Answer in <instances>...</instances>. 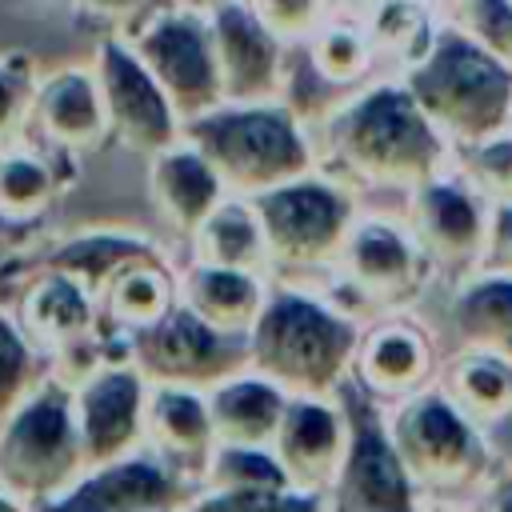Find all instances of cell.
I'll return each instance as SVG.
<instances>
[{
	"mask_svg": "<svg viewBox=\"0 0 512 512\" xmlns=\"http://www.w3.org/2000/svg\"><path fill=\"white\" fill-rule=\"evenodd\" d=\"M408 88L444 132H456L464 140H488L508 128L512 64L488 52L476 36L440 32L428 44V56L412 68Z\"/></svg>",
	"mask_w": 512,
	"mask_h": 512,
	"instance_id": "6da1fadb",
	"label": "cell"
},
{
	"mask_svg": "<svg viewBox=\"0 0 512 512\" xmlns=\"http://www.w3.org/2000/svg\"><path fill=\"white\" fill-rule=\"evenodd\" d=\"M332 144L348 168L368 180L412 184L440 164L436 120L420 108L412 88H372L332 120Z\"/></svg>",
	"mask_w": 512,
	"mask_h": 512,
	"instance_id": "7a4b0ae2",
	"label": "cell"
},
{
	"mask_svg": "<svg viewBox=\"0 0 512 512\" xmlns=\"http://www.w3.org/2000/svg\"><path fill=\"white\" fill-rule=\"evenodd\" d=\"M352 348L356 332L344 316L292 292L272 296L252 324V360L260 372L304 396L340 388Z\"/></svg>",
	"mask_w": 512,
	"mask_h": 512,
	"instance_id": "3957f363",
	"label": "cell"
},
{
	"mask_svg": "<svg viewBox=\"0 0 512 512\" xmlns=\"http://www.w3.org/2000/svg\"><path fill=\"white\" fill-rule=\"evenodd\" d=\"M192 120V144L216 164L220 180L240 192L260 196L284 180L304 176L308 168V144L284 108L252 100L228 112L208 108Z\"/></svg>",
	"mask_w": 512,
	"mask_h": 512,
	"instance_id": "277c9868",
	"label": "cell"
},
{
	"mask_svg": "<svg viewBox=\"0 0 512 512\" xmlns=\"http://www.w3.org/2000/svg\"><path fill=\"white\" fill-rule=\"evenodd\" d=\"M84 468L76 400L60 384L32 392L0 428V476L12 488H56Z\"/></svg>",
	"mask_w": 512,
	"mask_h": 512,
	"instance_id": "5b68a950",
	"label": "cell"
},
{
	"mask_svg": "<svg viewBox=\"0 0 512 512\" xmlns=\"http://www.w3.org/2000/svg\"><path fill=\"white\" fill-rule=\"evenodd\" d=\"M268 256L288 264L328 260L348 240V204L320 180H284L256 196Z\"/></svg>",
	"mask_w": 512,
	"mask_h": 512,
	"instance_id": "8992f818",
	"label": "cell"
},
{
	"mask_svg": "<svg viewBox=\"0 0 512 512\" xmlns=\"http://www.w3.org/2000/svg\"><path fill=\"white\" fill-rule=\"evenodd\" d=\"M344 412H348V448L340 464L336 504L344 508H404L412 504V472L400 456L396 436L384 432L376 408L368 404V384L356 388L340 380Z\"/></svg>",
	"mask_w": 512,
	"mask_h": 512,
	"instance_id": "52a82bcc",
	"label": "cell"
},
{
	"mask_svg": "<svg viewBox=\"0 0 512 512\" xmlns=\"http://www.w3.org/2000/svg\"><path fill=\"white\" fill-rule=\"evenodd\" d=\"M140 60L152 68L168 100L176 104L180 116H200L224 96V76H220V56H216V36L204 20L188 12H172L148 24L140 36Z\"/></svg>",
	"mask_w": 512,
	"mask_h": 512,
	"instance_id": "ba28073f",
	"label": "cell"
},
{
	"mask_svg": "<svg viewBox=\"0 0 512 512\" xmlns=\"http://www.w3.org/2000/svg\"><path fill=\"white\" fill-rule=\"evenodd\" d=\"M244 332L204 320L192 304L164 312L140 336V364L168 384H220L244 360Z\"/></svg>",
	"mask_w": 512,
	"mask_h": 512,
	"instance_id": "9c48e42d",
	"label": "cell"
},
{
	"mask_svg": "<svg viewBox=\"0 0 512 512\" xmlns=\"http://www.w3.org/2000/svg\"><path fill=\"white\" fill-rule=\"evenodd\" d=\"M400 456L420 484H460L480 468L476 436L464 408L444 396H420L396 420Z\"/></svg>",
	"mask_w": 512,
	"mask_h": 512,
	"instance_id": "30bf717a",
	"label": "cell"
},
{
	"mask_svg": "<svg viewBox=\"0 0 512 512\" xmlns=\"http://www.w3.org/2000/svg\"><path fill=\"white\" fill-rule=\"evenodd\" d=\"M100 92L108 108V124L136 148H168L176 140V104L140 60V52L124 44H104L100 52Z\"/></svg>",
	"mask_w": 512,
	"mask_h": 512,
	"instance_id": "8fae6325",
	"label": "cell"
},
{
	"mask_svg": "<svg viewBox=\"0 0 512 512\" xmlns=\"http://www.w3.org/2000/svg\"><path fill=\"white\" fill-rule=\"evenodd\" d=\"M224 96L236 104L264 100L280 80V36L264 24V16L240 0H224L212 16Z\"/></svg>",
	"mask_w": 512,
	"mask_h": 512,
	"instance_id": "7c38bea8",
	"label": "cell"
},
{
	"mask_svg": "<svg viewBox=\"0 0 512 512\" xmlns=\"http://www.w3.org/2000/svg\"><path fill=\"white\" fill-rule=\"evenodd\" d=\"M76 400V428H80V452L84 464H104L128 452V444L140 436L144 420V384L128 368H104L84 380Z\"/></svg>",
	"mask_w": 512,
	"mask_h": 512,
	"instance_id": "4fadbf2b",
	"label": "cell"
},
{
	"mask_svg": "<svg viewBox=\"0 0 512 512\" xmlns=\"http://www.w3.org/2000/svg\"><path fill=\"white\" fill-rule=\"evenodd\" d=\"M276 456L284 460L292 484H328L344 464V424L340 412L316 396L292 400L276 428Z\"/></svg>",
	"mask_w": 512,
	"mask_h": 512,
	"instance_id": "5bb4252c",
	"label": "cell"
},
{
	"mask_svg": "<svg viewBox=\"0 0 512 512\" xmlns=\"http://www.w3.org/2000/svg\"><path fill=\"white\" fill-rule=\"evenodd\" d=\"M284 392L272 376H228L212 388L208 412L220 444H268L284 420Z\"/></svg>",
	"mask_w": 512,
	"mask_h": 512,
	"instance_id": "9a60e30c",
	"label": "cell"
},
{
	"mask_svg": "<svg viewBox=\"0 0 512 512\" xmlns=\"http://www.w3.org/2000/svg\"><path fill=\"white\" fill-rule=\"evenodd\" d=\"M176 496L172 476L156 460L140 456H116L96 464V472L76 484L68 496H56V504H80V508H160Z\"/></svg>",
	"mask_w": 512,
	"mask_h": 512,
	"instance_id": "2e32d148",
	"label": "cell"
},
{
	"mask_svg": "<svg viewBox=\"0 0 512 512\" xmlns=\"http://www.w3.org/2000/svg\"><path fill=\"white\" fill-rule=\"evenodd\" d=\"M152 180H156V196H160L164 212L188 232H196L208 220V212L220 204V192H224L216 164L196 144L160 148V164H156Z\"/></svg>",
	"mask_w": 512,
	"mask_h": 512,
	"instance_id": "e0dca14e",
	"label": "cell"
},
{
	"mask_svg": "<svg viewBox=\"0 0 512 512\" xmlns=\"http://www.w3.org/2000/svg\"><path fill=\"white\" fill-rule=\"evenodd\" d=\"M144 428L160 440L164 452H172L180 460H204V468H208L216 428H212L208 400L196 396L192 384L164 380L144 404Z\"/></svg>",
	"mask_w": 512,
	"mask_h": 512,
	"instance_id": "ac0fdd59",
	"label": "cell"
},
{
	"mask_svg": "<svg viewBox=\"0 0 512 512\" xmlns=\"http://www.w3.org/2000/svg\"><path fill=\"white\" fill-rule=\"evenodd\" d=\"M420 228L436 256L444 260H468L488 240V224L480 216V204L456 188V184H424L420 192Z\"/></svg>",
	"mask_w": 512,
	"mask_h": 512,
	"instance_id": "d6986e66",
	"label": "cell"
},
{
	"mask_svg": "<svg viewBox=\"0 0 512 512\" xmlns=\"http://www.w3.org/2000/svg\"><path fill=\"white\" fill-rule=\"evenodd\" d=\"M188 304L220 324V328H232V332H248L264 308V296H260V284L252 276V268H232V264H208L192 276L188 284Z\"/></svg>",
	"mask_w": 512,
	"mask_h": 512,
	"instance_id": "ffe728a7",
	"label": "cell"
},
{
	"mask_svg": "<svg viewBox=\"0 0 512 512\" xmlns=\"http://www.w3.org/2000/svg\"><path fill=\"white\" fill-rule=\"evenodd\" d=\"M40 120H44V128L56 140H64V144H88L108 124L104 92L88 76H80V72H60L40 92Z\"/></svg>",
	"mask_w": 512,
	"mask_h": 512,
	"instance_id": "44dd1931",
	"label": "cell"
},
{
	"mask_svg": "<svg viewBox=\"0 0 512 512\" xmlns=\"http://www.w3.org/2000/svg\"><path fill=\"white\" fill-rule=\"evenodd\" d=\"M456 328L472 352L512 360V276H488L456 300Z\"/></svg>",
	"mask_w": 512,
	"mask_h": 512,
	"instance_id": "7402d4cb",
	"label": "cell"
},
{
	"mask_svg": "<svg viewBox=\"0 0 512 512\" xmlns=\"http://www.w3.org/2000/svg\"><path fill=\"white\" fill-rule=\"evenodd\" d=\"M424 372H428V348L404 324H388L372 332L360 352V380L376 392H408L424 380Z\"/></svg>",
	"mask_w": 512,
	"mask_h": 512,
	"instance_id": "603a6c76",
	"label": "cell"
},
{
	"mask_svg": "<svg viewBox=\"0 0 512 512\" xmlns=\"http://www.w3.org/2000/svg\"><path fill=\"white\" fill-rule=\"evenodd\" d=\"M348 268L352 276L372 288V292H392L408 280L412 272V248L408 240L384 224V220H364L356 232H348Z\"/></svg>",
	"mask_w": 512,
	"mask_h": 512,
	"instance_id": "cb8c5ba5",
	"label": "cell"
},
{
	"mask_svg": "<svg viewBox=\"0 0 512 512\" xmlns=\"http://www.w3.org/2000/svg\"><path fill=\"white\" fill-rule=\"evenodd\" d=\"M196 232H200V252H204L208 264L256 268L264 260V252H268L260 216L240 200H220Z\"/></svg>",
	"mask_w": 512,
	"mask_h": 512,
	"instance_id": "d4e9b609",
	"label": "cell"
},
{
	"mask_svg": "<svg viewBox=\"0 0 512 512\" xmlns=\"http://www.w3.org/2000/svg\"><path fill=\"white\" fill-rule=\"evenodd\" d=\"M24 316L40 332L44 344L48 340L64 344V340H72L88 328L92 308H88V296H84L80 280L68 272V276H48L44 284H36L24 300Z\"/></svg>",
	"mask_w": 512,
	"mask_h": 512,
	"instance_id": "484cf974",
	"label": "cell"
},
{
	"mask_svg": "<svg viewBox=\"0 0 512 512\" xmlns=\"http://www.w3.org/2000/svg\"><path fill=\"white\" fill-rule=\"evenodd\" d=\"M456 396L460 408L472 416H504L512 408V368L504 356L472 352L456 368Z\"/></svg>",
	"mask_w": 512,
	"mask_h": 512,
	"instance_id": "4316f807",
	"label": "cell"
},
{
	"mask_svg": "<svg viewBox=\"0 0 512 512\" xmlns=\"http://www.w3.org/2000/svg\"><path fill=\"white\" fill-rule=\"evenodd\" d=\"M108 308L124 320V324H156L168 312V280L148 268V264H128L116 272L112 292H108Z\"/></svg>",
	"mask_w": 512,
	"mask_h": 512,
	"instance_id": "83f0119b",
	"label": "cell"
},
{
	"mask_svg": "<svg viewBox=\"0 0 512 512\" xmlns=\"http://www.w3.org/2000/svg\"><path fill=\"white\" fill-rule=\"evenodd\" d=\"M32 372L36 360L28 340L20 336L16 324H8V316H0V428L24 404V388L32 384Z\"/></svg>",
	"mask_w": 512,
	"mask_h": 512,
	"instance_id": "f1b7e54d",
	"label": "cell"
},
{
	"mask_svg": "<svg viewBox=\"0 0 512 512\" xmlns=\"http://www.w3.org/2000/svg\"><path fill=\"white\" fill-rule=\"evenodd\" d=\"M48 168L32 156H8L0 164V208L8 216H28L48 200Z\"/></svg>",
	"mask_w": 512,
	"mask_h": 512,
	"instance_id": "f546056e",
	"label": "cell"
},
{
	"mask_svg": "<svg viewBox=\"0 0 512 512\" xmlns=\"http://www.w3.org/2000/svg\"><path fill=\"white\" fill-rule=\"evenodd\" d=\"M316 68L328 80H352L368 68V40L356 28H328L316 36Z\"/></svg>",
	"mask_w": 512,
	"mask_h": 512,
	"instance_id": "4dcf8cb0",
	"label": "cell"
},
{
	"mask_svg": "<svg viewBox=\"0 0 512 512\" xmlns=\"http://www.w3.org/2000/svg\"><path fill=\"white\" fill-rule=\"evenodd\" d=\"M136 244H124V240H80L72 248L60 252V268L72 272V276H88V280H100L108 272H120L128 260H136Z\"/></svg>",
	"mask_w": 512,
	"mask_h": 512,
	"instance_id": "1f68e13d",
	"label": "cell"
},
{
	"mask_svg": "<svg viewBox=\"0 0 512 512\" xmlns=\"http://www.w3.org/2000/svg\"><path fill=\"white\" fill-rule=\"evenodd\" d=\"M464 24L488 52L512 64V0H464Z\"/></svg>",
	"mask_w": 512,
	"mask_h": 512,
	"instance_id": "d6a6232c",
	"label": "cell"
},
{
	"mask_svg": "<svg viewBox=\"0 0 512 512\" xmlns=\"http://www.w3.org/2000/svg\"><path fill=\"white\" fill-rule=\"evenodd\" d=\"M476 172L480 180L500 192V196H512V136H488L480 140V152H476Z\"/></svg>",
	"mask_w": 512,
	"mask_h": 512,
	"instance_id": "836d02e7",
	"label": "cell"
},
{
	"mask_svg": "<svg viewBox=\"0 0 512 512\" xmlns=\"http://www.w3.org/2000/svg\"><path fill=\"white\" fill-rule=\"evenodd\" d=\"M320 0H256V12L264 16V24L276 36H296L312 24Z\"/></svg>",
	"mask_w": 512,
	"mask_h": 512,
	"instance_id": "e575fe53",
	"label": "cell"
},
{
	"mask_svg": "<svg viewBox=\"0 0 512 512\" xmlns=\"http://www.w3.org/2000/svg\"><path fill=\"white\" fill-rule=\"evenodd\" d=\"M20 120V88L8 72H0V136Z\"/></svg>",
	"mask_w": 512,
	"mask_h": 512,
	"instance_id": "d590c367",
	"label": "cell"
},
{
	"mask_svg": "<svg viewBox=\"0 0 512 512\" xmlns=\"http://www.w3.org/2000/svg\"><path fill=\"white\" fill-rule=\"evenodd\" d=\"M492 248H496V256L512 268V204H504L500 212H496V224H492Z\"/></svg>",
	"mask_w": 512,
	"mask_h": 512,
	"instance_id": "8d00e7d4",
	"label": "cell"
},
{
	"mask_svg": "<svg viewBox=\"0 0 512 512\" xmlns=\"http://www.w3.org/2000/svg\"><path fill=\"white\" fill-rule=\"evenodd\" d=\"M88 8H96V12H104V16H124V12H136L140 8V0H84Z\"/></svg>",
	"mask_w": 512,
	"mask_h": 512,
	"instance_id": "74e56055",
	"label": "cell"
}]
</instances>
